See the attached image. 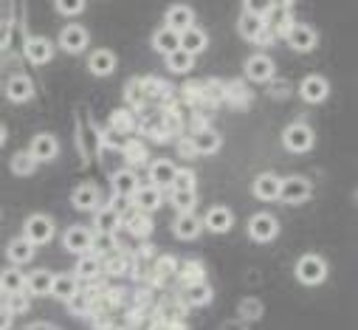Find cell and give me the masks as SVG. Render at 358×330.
Returning <instances> with one entry per match:
<instances>
[{
	"mask_svg": "<svg viewBox=\"0 0 358 330\" xmlns=\"http://www.w3.org/2000/svg\"><path fill=\"white\" fill-rule=\"evenodd\" d=\"M296 280L302 285H322L327 280V263L316 254H305L299 263H296Z\"/></svg>",
	"mask_w": 358,
	"mask_h": 330,
	"instance_id": "cell-1",
	"label": "cell"
},
{
	"mask_svg": "<svg viewBox=\"0 0 358 330\" xmlns=\"http://www.w3.org/2000/svg\"><path fill=\"white\" fill-rule=\"evenodd\" d=\"M248 234L257 243H271L280 234V223H277V217H271L268 212H259V215H254L248 220Z\"/></svg>",
	"mask_w": 358,
	"mask_h": 330,
	"instance_id": "cell-2",
	"label": "cell"
},
{
	"mask_svg": "<svg viewBox=\"0 0 358 330\" xmlns=\"http://www.w3.org/2000/svg\"><path fill=\"white\" fill-rule=\"evenodd\" d=\"M310 181L308 178H299V175H291V178H282V187H280V198L291 206L296 203H305L310 198Z\"/></svg>",
	"mask_w": 358,
	"mask_h": 330,
	"instance_id": "cell-3",
	"label": "cell"
},
{
	"mask_svg": "<svg viewBox=\"0 0 358 330\" xmlns=\"http://www.w3.org/2000/svg\"><path fill=\"white\" fill-rule=\"evenodd\" d=\"M313 130L308 127V124H291V127H285V133H282V144L291 150V152H308L310 147H313Z\"/></svg>",
	"mask_w": 358,
	"mask_h": 330,
	"instance_id": "cell-4",
	"label": "cell"
},
{
	"mask_svg": "<svg viewBox=\"0 0 358 330\" xmlns=\"http://www.w3.org/2000/svg\"><path fill=\"white\" fill-rule=\"evenodd\" d=\"M285 40H288V45L294 48V51H313L316 48V31L310 29V26H305V23H291L288 26V31H285Z\"/></svg>",
	"mask_w": 358,
	"mask_h": 330,
	"instance_id": "cell-5",
	"label": "cell"
},
{
	"mask_svg": "<svg viewBox=\"0 0 358 330\" xmlns=\"http://www.w3.org/2000/svg\"><path fill=\"white\" fill-rule=\"evenodd\" d=\"M23 237L31 240L34 245H43V243H48L54 237V223L45 215H31L26 220V226H23Z\"/></svg>",
	"mask_w": 358,
	"mask_h": 330,
	"instance_id": "cell-6",
	"label": "cell"
},
{
	"mask_svg": "<svg viewBox=\"0 0 358 330\" xmlns=\"http://www.w3.org/2000/svg\"><path fill=\"white\" fill-rule=\"evenodd\" d=\"M62 245L73 254H87L91 252V245H94V231L85 229V226H71L65 231V237H62Z\"/></svg>",
	"mask_w": 358,
	"mask_h": 330,
	"instance_id": "cell-7",
	"label": "cell"
},
{
	"mask_svg": "<svg viewBox=\"0 0 358 330\" xmlns=\"http://www.w3.org/2000/svg\"><path fill=\"white\" fill-rule=\"evenodd\" d=\"M327 94H330L327 79H324V76H316V73H313V76H305V79H302V85H299V96H302L305 102H310V105L324 102Z\"/></svg>",
	"mask_w": 358,
	"mask_h": 330,
	"instance_id": "cell-8",
	"label": "cell"
},
{
	"mask_svg": "<svg viewBox=\"0 0 358 330\" xmlns=\"http://www.w3.org/2000/svg\"><path fill=\"white\" fill-rule=\"evenodd\" d=\"M175 175H178V167H175L172 161H166V158H158V161L150 164V184L158 187V189H164V187L172 189Z\"/></svg>",
	"mask_w": 358,
	"mask_h": 330,
	"instance_id": "cell-9",
	"label": "cell"
},
{
	"mask_svg": "<svg viewBox=\"0 0 358 330\" xmlns=\"http://www.w3.org/2000/svg\"><path fill=\"white\" fill-rule=\"evenodd\" d=\"M172 229H175V237H181V240H195V237L201 234V229H203V220H201L198 215H192V212H178Z\"/></svg>",
	"mask_w": 358,
	"mask_h": 330,
	"instance_id": "cell-10",
	"label": "cell"
},
{
	"mask_svg": "<svg viewBox=\"0 0 358 330\" xmlns=\"http://www.w3.org/2000/svg\"><path fill=\"white\" fill-rule=\"evenodd\" d=\"M189 141H192L195 155H212V152L220 150V136H217L212 127H198Z\"/></svg>",
	"mask_w": 358,
	"mask_h": 330,
	"instance_id": "cell-11",
	"label": "cell"
},
{
	"mask_svg": "<svg viewBox=\"0 0 358 330\" xmlns=\"http://www.w3.org/2000/svg\"><path fill=\"white\" fill-rule=\"evenodd\" d=\"M245 73H248V79H254V82H268V79H274V62H271V57H265V54H254V57H248V62H245Z\"/></svg>",
	"mask_w": 358,
	"mask_h": 330,
	"instance_id": "cell-12",
	"label": "cell"
},
{
	"mask_svg": "<svg viewBox=\"0 0 358 330\" xmlns=\"http://www.w3.org/2000/svg\"><path fill=\"white\" fill-rule=\"evenodd\" d=\"M203 226H206L209 231H215V234H226V231L234 226V215H231V209H226V206H212V209L206 212V217H203Z\"/></svg>",
	"mask_w": 358,
	"mask_h": 330,
	"instance_id": "cell-13",
	"label": "cell"
},
{
	"mask_svg": "<svg viewBox=\"0 0 358 330\" xmlns=\"http://www.w3.org/2000/svg\"><path fill=\"white\" fill-rule=\"evenodd\" d=\"M29 152L34 155V161H54V158H57V152H59V144H57V138H54V136L40 133V136H34V138H31Z\"/></svg>",
	"mask_w": 358,
	"mask_h": 330,
	"instance_id": "cell-14",
	"label": "cell"
},
{
	"mask_svg": "<svg viewBox=\"0 0 358 330\" xmlns=\"http://www.w3.org/2000/svg\"><path fill=\"white\" fill-rule=\"evenodd\" d=\"M23 51H26V57H29L34 65H45V62L54 57V45H51V40H45V37H29Z\"/></svg>",
	"mask_w": 358,
	"mask_h": 330,
	"instance_id": "cell-15",
	"label": "cell"
},
{
	"mask_svg": "<svg viewBox=\"0 0 358 330\" xmlns=\"http://www.w3.org/2000/svg\"><path fill=\"white\" fill-rule=\"evenodd\" d=\"M133 206L136 209H141V212H152V209H158L161 206V201H164V195H161V189L158 187H152V184H147V187H138L136 192H133Z\"/></svg>",
	"mask_w": 358,
	"mask_h": 330,
	"instance_id": "cell-16",
	"label": "cell"
},
{
	"mask_svg": "<svg viewBox=\"0 0 358 330\" xmlns=\"http://www.w3.org/2000/svg\"><path fill=\"white\" fill-rule=\"evenodd\" d=\"M280 187H282V178H277L274 173H262L254 181V195L259 201H274V198H280Z\"/></svg>",
	"mask_w": 358,
	"mask_h": 330,
	"instance_id": "cell-17",
	"label": "cell"
},
{
	"mask_svg": "<svg viewBox=\"0 0 358 330\" xmlns=\"http://www.w3.org/2000/svg\"><path fill=\"white\" fill-rule=\"evenodd\" d=\"M59 45L71 54H79L87 48V31L82 26H65L62 34H59Z\"/></svg>",
	"mask_w": 358,
	"mask_h": 330,
	"instance_id": "cell-18",
	"label": "cell"
},
{
	"mask_svg": "<svg viewBox=\"0 0 358 330\" xmlns=\"http://www.w3.org/2000/svg\"><path fill=\"white\" fill-rule=\"evenodd\" d=\"M71 203L79 209V212H91L96 203H99V189L94 184H79L73 192H71Z\"/></svg>",
	"mask_w": 358,
	"mask_h": 330,
	"instance_id": "cell-19",
	"label": "cell"
},
{
	"mask_svg": "<svg viewBox=\"0 0 358 330\" xmlns=\"http://www.w3.org/2000/svg\"><path fill=\"white\" fill-rule=\"evenodd\" d=\"M31 94H34L31 79L23 76V73H17V76H12V79L6 82V96H9L12 102H29Z\"/></svg>",
	"mask_w": 358,
	"mask_h": 330,
	"instance_id": "cell-20",
	"label": "cell"
},
{
	"mask_svg": "<svg viewBox=\"0 0 358 330\" xmlns=\"http://www.w3.org/2000/svg\"><path fill=\"white\" fill-rule=\"evenodd\" d=\"M119 226H122V212H119L116 206H108V209H99V212H96L94 229H96L99 234H116Z\"/></svg>",
	"mask_w": 358,
	"mask_h": 330,
	"instance_id": "cell-21",
	"label": "cell"
},
{
	"mask_svg": "<svg viewBox=\"0 0 358 330\" xmlns=\"http://www.w3.org/2000/svg\"><path fill=\"white\" fill-rule=\"evenodd\" d=\"M152 45H155V51H161V54H172L175 48H181V31H175V29L164 26V29L155 31Z\"/></svg>",
	"mask_w": 358,
	"mask_h": 330,
	"instance_id": "cell-22",
	"label": "cell"
},
{
	"mask_svg": "<svg viewBox=\"0 0 358 330\" xmlns=\"http://www.w3.org/2000/svg\"><path fill=\"white\" fill-rule=\"evenodd\" d=\"M206 45H209V37H206L203 29L189 26V29L181 31V48H184V51H189V54H201Z\"/></svg>",
	"mask_w": 358,
	"mask_h": 330,
	"instance_id": "cell-23",
	"label": "cell"
},
{
	"mask_svg": "<svg viewBox=\"0 0 358 330\" xmlns=\"http://www.w3.org/2000/svg\"><path fill=\"white\" fill-rule=\"evenodd\" d=\"M87 68H91V73H96V76H108V73H113L116 71V57H113V51H94L91 54V59H87Z\"/></svg>",
	"mask_w": 358,
	"mask_h": 330,
	"instance_id": "cell-24",
	"label": "cell"
},
{
	"mask_svg": "<svg viewBox=\"0 0 358 330\" xmlns=\"http://www.w3.org/2000/svg\"><path fill=\"white\" fill-rule=\"evenodd\" d=\"M9 260L15 263V266H23V263H29L31 257H34V243L31 240H26V237H15L12 243H9Z\"/></svg>",
	"mask_w": 358,
	"mask_h": 330,
	"instance_id": "cell-25",
	"label": "cell"
},
{
	"mask_svg": "<svg viewBox=\"0 0 358 330\" xmlns=\"http://www.w3.org/2000/svg\"><path fill=\"white\" fill-rule=\"evenodd\" d=\"M138 189V178L133 170H119L113 173V192L119 198H133V192Z\"/></svg>",
	"mask_w": 358,
	"mask_h": 330,
	"instance_id": "cell-26",
	"label": "cell"
},
{
	"mask_svg": "<svg viewBox=\"0 0 358 330\" xmlns=\"http://www.w3.org/2000/svg\"><path fill=\"white\" fill-rule=\"evenodd\" d=\"M76 291H79V280H76V274H59V277H54L51 296H57V299L68 302V299H71Z\"/></svg>",
	"mask_w": 358,
	"mask_h": 330,
	"instance_id": "cell-27",
	"label": "cell"
},
{
	"mask_svg": "<svg viewBox=\"0 0 358 330\" xmlns=\"http://www.w3.org/2000/svg\"><path fill=\"white\" fill-rule=\"evenodd\" d=\"M192 23H195V12H192L189 6H172V9L166 12V26L175 29V31H184V29H189Z\"/></svg>",
	"mask_w": 358,
	"mask_h": 330,
	"instance_id": "cell-28",
	"label": "cell"
},
{
	"mask_svg": "<svg viewBox=\"0 0 358 330\" xmlns=\"http://www.w3.org/2000/svg\"><path fill=\"white\" fill-rule=\"evenodd\" d=\"M192 65H195V54H189L184 48H175L172 54H166V68L172 73H189Z\"/></svg>",
	"mask_w": 358,
	"mask_h": 330,
	"instance_id": "cell-29",
	"label": "cell"
},
{
	"mask_svg": "<svg viewBox=\"0 0 358 330\" xmlns=\"http://www.w3.org/2000/svg\"><path fill=\"white\" fill-rule=\"evenodd\" d=\"M184 299H187V305H209L212 302V288L203 282V280H198V282H189L187 288H184Z\"/></svg>",
	"mask_w": 358,
	"mask_h": 330,
	"instance_id": "cell-30",
	"label": "cell"
},
{
	"mask_svg": "<svg viewBox=\"0 0 358 330\" xmlns=\"http://www.w3.org/2000/svg\"><path fill=\"white\" fill-rule=\"evenodd\" d=\"M51 285H54V274H48V271H34V274H29V280H26V288H29L34 296L51 294Z\"/></svg>",
	"mask_w": 358,
	"mask_h": 330,
	"instance_id": "cell-31",
	"label": "cell"
},
{
	"mask_svg": "<svg viewBox=\"0 0 358 330\" xmlns=\"http://www.w3.org/2000/svg\"><path fill=\"white\" fill-rule=\"evenodd\" d=\"M23 288H26V277L17 268L0 274V294H23Z\"/></svg>",
	"mask_w": 358,
	"mask_h": 330,
	"instance_id": "cell-32",
	"label": "cell"
},
{
	"mask_svg": "<svg viewBox=\"0 0 358 330\" xmlns=\"http://www.w3.org/2000/svg\"><path fill=\"white\" fill-rule=\"evenodd\" d=\"M99 271H102L99 257H94V254H82L79 257V263H76V280H96Z\"/></svg>",
	"mask_w": 358,
	"mask_h": 330,
	"instance_id": "cell-33",
	"label": "cell"
},
{
	"mask_svg": "<svg viewBox=\"0 0 358 330\" xmlns=\"http://www.w3.org/2000/svg\"><path fill=\"white\" fill-rule=\"evenodd\" d=\"M124 229H127L130 234L144 237V234L150 231V217H147V212H141V209L133 206V212H127V217H124Z\"/></svg>",
	"mask_w": 358,
	"mask_h": 330,
	"instance_id": "cell-34",
	"label": "cell"
},
{
	"mask_svg": "<svg viewBox=\"0 0 358 330\" xmlns=\"http://www.w3.org/2000/svg\"><path fill=\"white\" fill-rule=\"evenodd\" d=\"M265 29H268L265 26V17H257V15H248V12L240 17V34L248 37V40H257Z\"/></svg>",
	"mask_w": 358,
	"mask_h": 330,
	"instance_id": "cell-35",
	"label": "cell"
},
{
	"mask_svg": "<svg viewBox=\"0 0 358 330\" xmlns=\"http://www.w3.org/2000/svg\"><path fill=\"white\" fill-rule=\"evenodd\" d=\"M169 198H172V206H178V212H192V206L198 201L195 189H172Z\"/></svg>",
	"mask_w": 358,
	"mask_h": 330,
	"instance_id": "cell-36",
	"label": "cell"
},
{
	"mask_svg": "<svg viewBox=\"0 0 358 330\" xmlns=\"http://www.w3.org/2000/svg\"><path fill=\"white\" fill-rule=\"evenodd\" d=\"M34 167H37V161H34L31 152H17V155L12 158V173H15V175H31Z\"/></svg>",
	"mask_w": 358,
	"mask_h": 330,
	"instance_id": "cell-37",
	"label": "cell"
},
{
	"mask_svg": "<svg viewBox=\"0 0 358 330\" xmlns=\"http://www.w3.org/2000/svg\"><path fill=\"white\" fill-rule=\"evenodd\" d=\"M91 305H94V294H85V291H76L68 299V310L71 313H91Z\"/></svg>",
	"mask_w": 358,
	"mask_h": 330,
	"instance_id": "cell-38",
	"label": "cell"
},
{
	"mask_svg": "<svg viewBox=\"0 0 358 330\" xmlns=\"http://www.w3.org/2000/svg\"><path fill=\"white\" fill-rule=\"evenodd\" d=\"M122 152H124V161L136 164V167H138V164H144V161H147V147H144L141 141H127V147H124Z\"/></svg>",
	"mask_w": 358,
	"mask_h": 330,
	"instance_id": "cell-39",
	"label": "cell"
},
{
	"mask_svg": "<svg viewBox=\"0 0 358 330\" xmlns=\"http://www.w3.org/2000/svg\"><path fill=\"white\" fill-rule=\"evenodd\" d=\"M110 130H113V133H122V136L130 133V130H133V116H130L127 110H116V113L110 116Z\"/></svg>",
	"mask_w": 358,
	"mask_h": 330,
	"instance_id": "cell-40",
	"label": "cell"
},
{
	"mask_svg": "<svg viewBox=\"0 0 358 330\" xmlns=\"http://www.w3.org/2000/svg\"><path fill=\"white\" fill-rule=\"evenodd\" d=\"M271 9H274V0H245V12L248 15L265 17V15H271Z\"/></svg>",
	"mask_w": 358,
	"mask_h": 330,
	"instance_id": "cell-41",
	"label": "cell"
},
{
	"mask_svg": "<svg viewBox=\"0 0 358 330\" xmlns=\"http://www.w3.org/2000/svg\"><path fill=\"white\" fill-rule=\"evenodd\" d=\"M82 9H85V0H57V12H59V15L73 17V15H79Z\"/></svg>",
	"mask_w": 358,
	"mask_h": 330,
	"instance_id": "cell-42",
	"label": "cell"
},
{
	"mask_svg": "<svg viewBox=\"0 0 358 330\" xmlns=\"http://www.w3.org/2000/svg\"><path fill=\"white\" fill-rule=\"evenodd\" d=\"M172 189H195V173L192 170H178Z\"/></svg>",
	"mask_w": 358,
	"mask_h": 330,
	"instance_id": "cell-43",
	"label": "cell"
},
{
	"mask_svg": "<svg viewBox=\"0 0 358 330\" xmlns=\"http://www.w3.org/2000/svg\"><path fill=\"white\" fill-rule=\"evenodd\" d=\"M178 274H181V277H187L189 282H198V280H203V268H201V263H187V266H181V268H178Z\"/></svg>",
	"mask_w": 358,
	"mask_h": 330,
	"instance_id": "cell-44",
	"label": "cell"
},
{
	"mask_svg": "<svg viewBox=\"0 0 358 330\" xmlns=\"http://www.w3.org/2000/svg\"><path fill=\"white\" fill-rule=\"evenodd\" d=\"M6 308H9V310H12V316H15V313L26 310V308H29V302H26V296H20V294H6Z\"/></svg>",
	"mask_w": 358,
	"mask_h": 330,
	"instance_id": "cell-45",
	"label": "cell"
},
{
	"mask_svg": "<svg viewBox=\"0 0 358 330\" xmlns=\"http://www.w3.org/2000/svg\"><path fill=\"white\" fill-rule=\"evenodd\" d=\"M127 102H130V105H141V102H144L141 82H130V85H127Z\"/></svg>",
	"mask_w": 358,
	"mask_h": 330,
	"instance_id": "cell-46",
	"label": "cell"
},
{
	"mask_svg": "<svg viewBox=\"0 0 358 330\" xmlns=\"http://www.w3.org/2000/svg\"><path fill=\"white\" fill-rule=\"evenodd\" d=\"M240 313H243L245 319H257V316L262 313V308H259V302L248 299V302H243V305H240Z\"/></svg>",
	"mask_w": 358,
	"mask_h": 330,
	"instance_id": "cell-47",
	"label": "cell"
},
{
	"mask_svg": "<svg viewBox=\"0 0 358 330\" xmlns=\"http://www.w3.org/2000/svg\"><path fill=\"white\" fill-rule=\"evenodd\" d=\"M175 268H178V266H175V260H172V257L158 260V274H164V277H166V274H175Z\"/></svg>",
	"mask_w": 358,
	"mask_h": 330,
	"instance_id": "cell-48",
	"label": "cell"
},
{
	"mask_svg": "<svg viewBox=\"0 0 358 330\" xmlns=\"http://www.w3.org/2000/svg\"><path fill=\"white\" fill-rule=\"evenodd\" d=\"M12 327V310L6 305H0V330H9Z\"/></svg>",
	"mask_w": 358,
	"mask_h": 330,
	"instance_id": "cell-49",
	"label": "cell"
},
{
	"mask_svg": "<svg viewBox=\"0 0 358 330\" xmlns=\"http://www.w3.org/2000/svg\"><path fill=\"white\" fill-rule=\"evenodd\" d=\"M220 330H248V322L245 319H234V322H226Z\"/></svg>",
	"mask_w": 358,
	"mask_h": 330,
	"instance_id": "cell-50",
	"label": "cell"
},
{
	"mask_svg": "<svg viewBox=\"0 0 358 330\" xmlns=\"http://www.w3.org/2000/svg\"><path fill=\"white\" fill-rule=\"evenodd\" d=\"M178 150H181L184 155H195V150H192V141H189V138H184L181 144H178Z\"/></svg>",
	"mask_w": 358,
	"mask_h": 330,
	"instance_id": "cell-51",
	"label": "cell"
},
{
	"mask_svg": "<svg viewBox=\"0 0 358 330\" xmlns=\"http://www.w3.org/2000/svg\"><path fill=\"white\" fill-rule=\"evenodd\" d=\"M26 330H57L54 324H45V322H37V324H29Z\"/></svg>",
	"mask_w": 358,
	"mask_h": 330,
	"instance_id": "cell-52",
	"label": "cell"
},
{
	"mask_svg": "<svg viewBox=\"0 0 358 330\" xmlns=\"http://www.w3.org/2000/svg\"><path fill=\"white\" fill-rule=\"evenodd\" d=\"M3 141H6V130H3V124H0V147H3Z\"/></svg>",
	"mask_w": 358,
	"mask_h": 330,
	"instance_id": "cell-53",
	"label": "cell"
}]
</instances>
